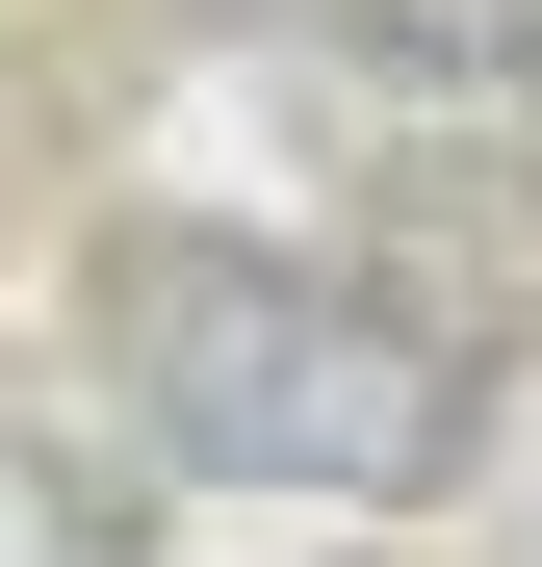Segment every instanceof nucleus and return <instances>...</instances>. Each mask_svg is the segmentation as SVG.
Returning a JSON list of instances; mask_svg holds the SVG:
<instances>
[{"instance_id":"obj_2","label":"nucleus","mask_w":542,"mask_h":567,"mask_svg":"<svg viewBox=\"0 0 542 567\" xmlns=\"http://www.w3.org/2000/svg\"><path fill=\"white\" fill-rule=\"evenodd\" d=\"M0 567H130V516H104V464L0 439Z\"/></svg>"},{"instance_id":"obj_1","label":"nucleus","mask_w":542,"mask_h":567,"mask_svg":"<svg viewBox=\"0 0 542 567\" xmlns=\"http://www.w3.org/2000/svg\"><path fill=\"white\" fill-rule=\"evenodd\" d=\"M104 361H130L155 464H207V491H361V516L466 491V336L388 310L361 258H285V233H130Z\"/></svg>"}]
</instances>
